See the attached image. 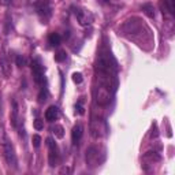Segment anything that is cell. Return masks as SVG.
Segmentation results:
<instances>
[{"instance_id":"4","label":"cell","mask_w":175,"mask_h":175,"mask_svg":"<svg viewBox=\"0 0 175 175\" xmlns=\"http://www.w3.org/2000/svg\"><path fill=\"white\" fill-rule=\"evenodd\" d=\"M4 159L10 167H16V156H15L14 148H12V145L7 140L4 141Z\"/></svg>"},{"instance_id":"9","label":"cell","mask_w":175,"mask_h":175,"mask_svg":"<svg viewBox=\"0 0 175 175\" xmlns=\"http://www.w3.org/2000/svg\"><path fill=\"white\" fill-rule=\"evenodd\" d=\"M0 66H2V70L6 77H10L11 75V66H10V62L4 54L0 55Z\"/></svg>"},{"instance_id":"22","label":"cell","mask_w":175,"mask_h":175,"mask_svg":"<svg viewBox=\"0 0 175 175\" xmlns=\"http://www.w3.org/2000/svg\"><path fill=\"white\" fill-rule=\"evenodd\" d=\"M59 173H60V174H70V168H68V167H63V168H62V170L60 171H59Z\"/></svg>"},{"instance_id":"12","label":"cell","mask_w":175,"mask_h":175,"mask_svg":"<svg viewBox=\"0 0 175 175\" xmlns=\"http://www.w3.org/2000/svg\"><path fill=\"white\" fill-rule=\"evenodd\" d=\"M52 133L55 134L56 138H59V140H62V138L64 137V129L60 126V125H55L54 127H52Z\"/></svg>"},{"instance_id":"20","label":"cell","mask_w":175,"mask_h":175,"mask_svg":"<svg viewBox=\"0 0 175 175\" xmlns=\"http://www.w3.org/2000/svg\"><path fill=\"white\" fill-rule=\"evenodd\" d=\"M33 126H34L36 130H42V129H44V120H41V119H36V120H34V123H33Z\"/></svg>"},{"instance_id":"8","label":"cell","mask_w":175,"mask_h":175,"mask_svg":"<svg viewBox=\"0 0 175 175\" xmlns=\"http://www.w3.org/2000/svg\"><path fill=\"white\" fill-rule=\"evenodd\" d=\"M58 118H59V110H58V107L51 105V107H49L48 110L45 111V120L49 122V123H52V122L58 120Z\"/></svg>"},{"instance_id":"14","label":"cell","mask_w":175,"mask_h":175,"mask_svg":"<svg viewBox=\"0 0 175 175\" xmlns=\"http://www.w3.org/2000/svg\"><path fill=\"white\" fill-rule=\"evenodd\" d=\"M11 123L12 126H16L18 123V104L14 103V110H12V115H11Z\"/></svg>"},{"instance_id":"1","label":"cell","mask_w":175,"mask_h":175,"mask_svg":"<svg viewBox=\"0 0 175 175\" xmlns=\"http://www.w3.org/2000/svg\"><path fill=\"white\" fill-rule=\"evenodd\" d=\"M36 10H37L38 15L42 18V24H47L49 16L52 15V8H51V2L49 0H36Z\"/></svg>"},{"instance_id":"11","label":"cell","mask_w":175,"mask_h":175,"mask_svg":"<svg viewBox=\"0 0 175 175\" xmlns=\"http://www.w3.org/2000/svg\"><path fill=\"white\" fill-rule=\"evenodd\" d=\"M142 11H144V14L147 16H149V18H155V7H153V4H151V3L144 4L142 6Z\"/></svg>"},{"instance_id":"5","label":"cell","mask_w":175,"mask_h":175,"mask_svg":"<svg viewBox=\"0 0 175 175\" xmlns=\"http://www.w3.org/2000/svg\"><path fill=\"white\" fill-rule=\"evenodd\" d=\"M47 145H48V151H49V156H48V161L49 166L55 167L58 164V147L54 142L52 138H47Z\"/></svg>"},{"instance_id":"10","label":"cell","mask_w":175,"mask_h":175,"mask_svg":"<svg viewBox=\"0 0 175 175\" xmlns=\"http://www.w3.org/2000/svg\"><path fill=\"white\" fill-rule=\"evenodd\" d=\"M60 41H62V37L58 34V33H51V34H49L48 42L52 45V47H58V45L60 44Z\"/></svg>"},{"instance_id":"7","label":"cell","mask_w":175,"mask_h":175,"mask_svg":"<svg viewBox=\"0 0 175 175\" xmlns=\"http://www.w3.org/2000/svg\"><path fill=\"white\" fill-rule=\"evenodd\" d=\"M82 134H84V127H82V125H75L74 127H72V131H71V141L74 145L80 144L81 138H82Z\"/></svg>"},{"instance_id":"19","label":"cell","mask_w":175,"mask_h":175,"mask_svg":"<svg viewBox=\"0 0 175 175\" xmlns=\"http://www.w3.org/2000/svg\"><path fill=\"white\" fill-rule=\"evenodd\" d=\"M82 103H84V98L81 97V100L77 103V105H75V110L78 111V114H80V115H84L85 114V108H84V105H82Z\"/></svg>"},{"instance_id":"16","label":"cell","mask_w":175,"mask_h":175,"mask_svg":"<svg viewBox=\"0 0 175 175\" xmlns=\"http://www.w3.org/2000/svg\"><path fill=\"white\" fill-rule=\"evenodd\" d=\"M66 58H67V55H66V51H59L58 54L55 55V60L59 62V63H62V62L66 60Z\"/></svg>"},{"instance_id":"3","label":"cell","mask_w":175,"mask_h":175,"mask_svg":"<svg viewBox=\"0 0 175 175\" xmlns=\"http://www.w3.org/2000/svg\"><path fill=\"white\" fill-rule=\"evenodd\" d=\"M74 12H75V16H77L78 22H80V25L88 26V25H90L92 22H93V15H92L89 11H86V10L77 7Z\"/></svg>"},{"instance_id":"17","label":"cell","mask_w":175,"mask_h":175,"mask_svg":"<svg viewBox=\"0 0 175 175\" xmlns=\"http://www.w3.org/2000/svg\"><path fill=\"white\" fill-rule=\"evenodd\" d=\"M72 81L77 85H80V84H82V81H84V77H82L81 72H74V74H72Z\"/></svg>"},{"instance_id":"21","label":"cell","mask_w":175,"mask_h":175,"mask_svg":"<svg viewBox=\"0 0 175 175\" xmlns=\"http://www.w3.org/2000/svg\"><path fill=\"white\" fill-rule=\"evenodd\" d=\"M40 144H41V137L40 135H33V145H34V148H38L40 147Z\"/></svg>"},{"instance_id":"6","label":"cell","mask_w":175,"mask_h":175,"mask_svg":"<svg viewBox=\"0 0 175 175\" xmlns=\"http://www.w3.org/2000/svg\"><path fill=\"white\" fill-rule=\"evenodd\" d=\"M86 163L90 167L98 166V149L96 147L89 148L86 152Z\"/></svg>"},{"instance_id":"2","label":"cell","mask_w":175,"mask_h":175,"mask_svg":"<svg viewBox=\"0 0 175 175\" xmlns=\"http://www.w3.org/2000/svg\"><path fill=\"white\" fill-rule=\"evenodd\" d=\"M32 72H33V77H34L36 84L44 86V84H45L44 67L40 64V62H38V60H33L32 62Z\"/></svg>"},{"instance_id":"13","label":"cell","mask_w":175,"mask_h":175,"mask_svg":"<svg viewBox=\"0 0 175 175\" xmlns=\"http://www.w3.org/2000/svg\"><path fill=\"white\" fill-rule=\"evenodd\" d=\"M164 6H166V8L168 10V12L171 15H175V0H166Z\"/></svg>"},{"instance_id":"18","label":"cell","mask_w":175,"mask_h":175,"mask_svg":"<svg viewBox=\"0 0 175 175\" xmlns=\"http://www.w3.org/2000/svg\"><path fill=\"white\" fill-rule=\"evenodd\" d=\"M15 63H16V66L18 67H25L26 66V59L24 58V56H16V59H15Z\"/></svg>"},{"instance_id":"15","label":"cell","mask_w":175,"mask_h":175,"mask_svg":"<svg viewBox=\"0 0 175 175\" xmlns=\"http://www.w3.org/2000/svg\"><path fill=\"white\" fill-rule=\"evenodd\" d=\"M47 97H48V92H47V89L42 88L41 90H40V93H38V103H40V104L45 103V101H47Z\"/></svg>"},{"instance_id":"23","label":"cell","mask_w":175,"mask_h":175,"mask_svg":"<svg viewBox=\"0 0 175 175\" xmlns=\"http://www.w3.org/2000/svg\"><path fill=\"white\" fill-rule=\"evenodd\" d=\"M100 2H103V3H107V2H110V0H100Z\"/></svg>"}]
</instances>
